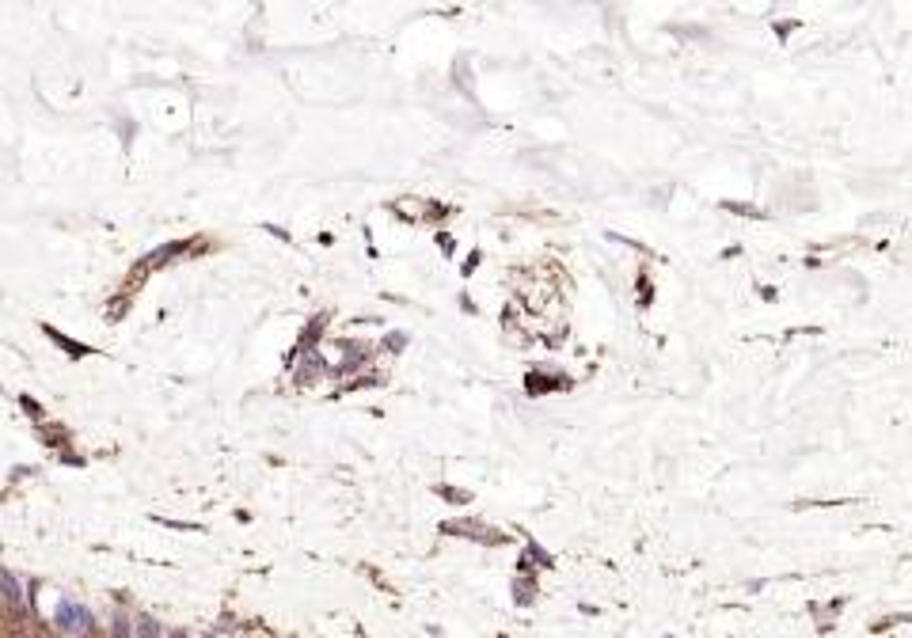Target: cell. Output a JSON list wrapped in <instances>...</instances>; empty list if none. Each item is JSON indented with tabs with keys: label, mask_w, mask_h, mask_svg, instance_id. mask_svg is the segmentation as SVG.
<instances>
[{
	"label": "cell",
	"mask_w": 912,
	"mask_h": 638,
	"mask_svg": "<svg viewBox=\"0 0 912 638\" xmlns=\"http://www.w3.org/2000/svg\"><path fill=\"white\" fill-rule=\"evenodd\" d=\"M141 635H144V638H160V631H156V623H152V619H141Z\"/></svg>",
	"instance_id": "cell-2"
},
{
	"label": "cell",
	"mask_w": 912,
	"mask_h": 638,
	"mask_svg": "<svg viewBox=\"0 0 912 638\" xmlns=\"http://www.w3.org/2000/svg\"><path fill=\"white\" fill-rule=\"evenodd\" d=\"M58 619H61V627L72 631V635H76V631H88V616H84L80 608H72V604H61V616H58Z\"/></svg>",
	"instance_id": "cell-1"
}]
</instances>
